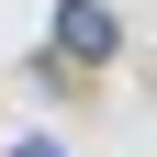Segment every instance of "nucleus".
Listing matches in <instances>:
<instances>
[{"label": "nucleus", "mask_w": 157, "mask_h": 157, "mask_svg": "<svg viewBox=\"0 0 157 157\" xmlns=\"http://www.w3.org/2000/svg\"><path fill=\"white\" fill-rule=\"evenodd\" d=\"M112 56H124L112 0H56V67H112Z\"/></svg>", "instance_id": "obj_1"}, {"label": "nucleus", "mask_w": 157, "mask_h": 157, "mask_svg": "<svg viewBox=\"0 0 157 157\" xmlns=\"http://www.w3.org/2000/svg\"><path fill=\"white\" fill-rule=\"evenodd\" d=\"M11 157H67V146H56V135H23V146H11Z\"/></svg>", "instance_id": "obj_2"}]
</instances>
